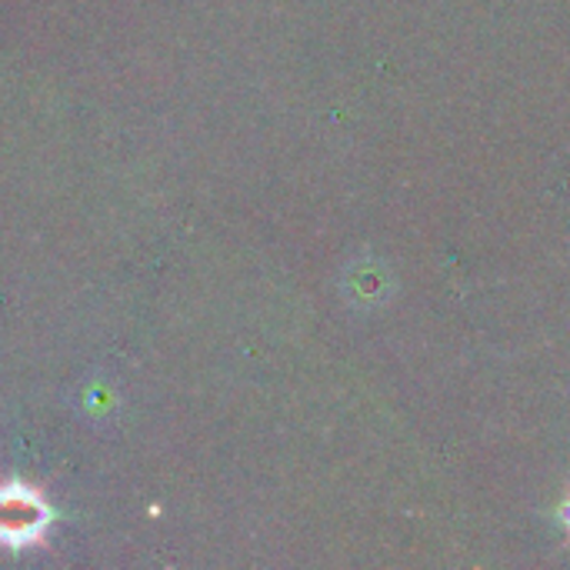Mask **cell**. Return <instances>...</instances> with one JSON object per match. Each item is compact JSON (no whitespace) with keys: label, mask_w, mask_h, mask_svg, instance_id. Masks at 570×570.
<instances>
[{"label":"cell","mask_w":570,"mask_h":570,"mask_svg":"<svg viewBox=\"0 0 570 570\" xmlns=\"http://www.w3.org/2000/svg\"><path fill=\"white\" fill-rule=\"evenodd\" d=\"M47 528L43 501L27 488H0V541L30 544Z\"/></svg>","instance_id":"obj_1"},{"label":"cell","mask_w":570,"mask_h":570,"mask_svg":"<svg viewBox=\"0 0 570 570\" xmlns=\"http://www.w3.org/2000/svg\"><path fill=\"white\" fill-rule=\"evenodd\" d=\"M564 514H568V524H570V504H568V511H564Z\"/></svg>","instance_id":"obj_2"}]
</instances>
